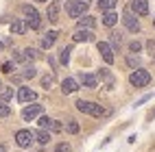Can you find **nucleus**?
<instances>
[{
	"mask_svg": "<svg viewBox=\"0 0 155 152\" xmlns=\"http://www.w3.org/2000/svg\"><path fill=\"white\" fill-rule=\"evenodd\" d=\"M77 109L81 111V113L92 115V117H103V115H107V111L103 109L101 104H96V102H87V100H79V102H77Z\"/></svg>",
	"mask_w": 155,
	"mask_h": 152,
	"instance_id": "nucleus-1",
	"label": "nucleus"
},
{
	"mask_svg": "<svg viewBox=\"0 0 155 152\" xmlns=\"http://www.w3.org/2000/svg\"><path fill=\"white\" fill-rule=\"evenodd\" d=\"M66 11H68L70 17H81L87 11V2H85V0H68Z\"/></svg>",
	"mask_w": 155,
	"mask_h": 152,
	"instance_id": "nucleus-2",
	"label": "nucleus"
},
{
	"mask_svg": "<svg viewBox=\"0 0 155 152\" xmlns=\"http://www.w3.org/2000/svg\"><path fill=\"white\" fill-rule=\"evenodd\" d=\"M129 83H131L133 87H147V85L151 83V74L147 72V70H136V72H131Z\"/></svg>",
	"mask_w": 155,
	"mask_h": 152,
	"instance_id": "nucleus-3",
	"label": "nucleus"
},
{
	"mask_svg": "<svg viewBox=\"0 0 155 152\" xmlns=\"http://www.w3.org/2000/svg\"><path fill=\"white\" fill-rule=\"evenodd\" d=\"M33 139H35L33 130H18V133H15V144L20 148H28L31 144H33Z\"/></svg>",
	"mask_w": 155,
	"mask_h": 152,
	"instance_id": "nucleus-4",
	"label": "nucleus"
},
{
	"mask_svg": "<svg viewBox=\"0 0 155 152\" xmlns=\"http://www.w3.org/2000/svg\"><path fill=\"white\" fill-rule=\"evenodd\" d=\"M122 22H125V26L131 30V33H138V30H140V22H138V17L131 13V9H125V13H122Z\"/></svg>",
	"mask_w": 155,
	"mask_h": 152,
	"instance_id": "nucleus-5",
	"label": "nucleus"
},
{
	"mask_svg": "<svg viewBox=\"0 0 155 152\" xmlns=\"http://www.w3.org/2000/svg\"><path fill=\"white\" fill-rule=\"evenodd\" d=\"M98 52H101V57H103L105 63H114V48H111V44L98 42Z\"/></svg>",
	"mask_w": 155,
	"mask_h": 152,
	"instance_id": "nucleus-6",
	"label": "nucleus"
},
{
	"mask_svg": "<svg viewBox=\"0 0 155 152\" xmlns=\"http://www.w3.org/2000/svg\"><path fill=\"white\" fill-rule=\"evenodd\" d=\"M39 126H42L44 130H55V133H59V130L64 128L57 119H50V117H46V115H44V117H39Z\"/></svg>",
	"mask_w": 155,
	"mask_h": 152,
	"instance_id": "nucleus-7",
	"label": "nucleus"
},
{
	"mask_svg": "<svg viewBox=\"0 0 155 152\" xmlns=\"http://www.w3.org/2000/svg\"><path fill=\"white\" fill-rule=\"evenodd\" d=\"M131 9L138 15H149V0H131Z\"/></svg>",
	"mask_w": 155,
	"mask_h": 152,
	"instance_id": "nucleus-8",
	"label": "nucleus"
},
{
	"mask_svg": "<svg viewBox=\"0 0 155 152\" xmlns=\"http://www.w3.org/2000/svg\"><path fill=\"white\" fill-rule=\"evenodd\" d=\"M72 39H74V42H92V39H94V33L87 30V28H77V33L72 35Z\"/></svg>",
	"mask_w": 155,
	"mask_h": 152,
	"instance_id": "nucleus-9",
	"label": "nucleus"
},
{
	"mask_svg": "<svg viewBox=\"0 0 155 152\" xmlns=\"http://www.w3.org/2000/svg\"><path fill=\"white\" fill-rule=\"evenodd\" d=\"M18 100H20V102H33V100H35V91L28 89V87H20Z\"/></svg>",
	"mask_w": 155,
	"mask_h": 152,
	"instance_id": "nucleus-10",
	"label": "nucleus"
},
{
	"mask_svg": "<svg viewBox=\"0 0 155 152\" xmlns=\"http://www.w3.org/2000/svg\"><path fill=\"white\" fill-rule=\"evenodd\" d=\"M39 113H42V104H31V107H26L24 111H22V117L28 122V119H33V117H37Z\"/></svg>",
	"mask_w": 155,
	"mask_h": 152,
	"instance_id": "nucleus-11",
	"label": "nucleus"
},
{
	"mask_svg": "<svg viewBox=\"0 0 155 152\" xmlns=\"http://www.w3.org/2000/svg\"><path fill=\"white\" fill-rule=\"evenodd\" d=\"M77 89H79V83L74 78H66L64 83H61V91H64V94H74Z\"/></svg>",
	"mask_w": 155,
	"mask_h": 152,
	"instance_id": "nucleus-12",
	"label": "nucleus"
},
{
	"mask_svg": "<svg viewBox=\"0 0 155 152\" xmlns=\"http://www.w3.org/2000/svg\"><path fill=\"white\" fill-rule=\"evenodd\" d=\"M79 80H81V85L87 87V89H94L96 87V76L94 74H81Z\"/></svg>",
	"mask_w": 155,
	"mask_h": 152,
	"instance_id": "nucleus-13",
	"label": "nucleus"
},
{
	"mask_svg": "<svg viewBox=\"0 0 155 152\" xmlns=\"http://www.w3.org/2000/svg\"><path fill=\"white\" fill-rule=\"evenodd\" d=\"M46 15H48L50 22H57V20H59V2H57V0L48 5V13Z\"/></svg>",
	"mask_w": 155,
	"mask_h": 152,
	"instance_id": "nucleus-14",
	"label": "nucleus"
},
{
	"mask_svg": "<svg viewBox=\"0 0 155 152\" xmlns=\"http://www.w3.org/2000/svg\"><path fill=\"white\" fill-rule=\"evenodd\" d=\"M96 26V20L92 17V15H83V17H79V28H87V30H92Z\"/></svg>",
	"mask_w": 155,
	"mask_h": 152,
	"instance_id": "nucleus-15",
	"label": "nucleus"
},
{
	"mask_svg": "<svg viewBox=\"0 0 155 152\" xmlns=\"http://www.w3.org/2000/svg\"><path fill=\"white\" fill-rule=\"evenodd\" d=\"M118 22V13H114V11H105L103 13V24L105 26H114Z\"/></svg>",
	"mask_w": 155,
	"mask_h": 152,
	"instance_id": "nucleus-16",
	"label": "nucleus"
},
{
	"mask_svg": "<svg viewBox=\"0 0 155 152\" xmlns=\"http://www.w3.org/2000/svg\"><path fill=\"white\" fill-rule=\"evenodd\" d=\"M55 42H57V33L55 30H48V33L44 35V39H42V48H50Z\"/></svg>",
	"mask_w": 155,
	"mask_h": 152,
	"instance_id": "nucleus-17",
	"label": "nucleus"
},
{
	"mask_svg": "<svg viewBox=\"0 0 155 152\" xmlns=\"http://www.w3.org/2000/svg\"><path fill=\"white\" fill-rule=\"evenodd\" d=\"M116 2H118V0H98V9L103 13H105V11H114Z\"/></svg>",
	"mask_w": 155,
	"mask_h": 152,
	"instance_id": "nucleus-18",
	"label": "nucleus"
},
{
	"mask_svg": "<svg viewBox=\"0 0 155 152\" xmlns=\"http://www.w3.org/2000/svg\"><path fill=\"white\" fill-rule=\"evenodd\" d=\"M26 30V24L22 22V20H15V22L11 24V35H22Z\"/></svg>",
	"mask_w": 155,
	"mask_h": 152,
	"instance_id": "nucleus-19",
	"label": "nucleus"
},
{
	"mask_svg": "<svg viewBox=\"0 0 155 152\" xmlns=\"http://www.w3.org/2000/svg\"><path fill=\"white\" fill-rule=\"evenodd\" d=\"M11 98H13L11 87H0V100H2V102H7V100H11Z\"/></svg>",
	"mask_w": 155,
	"mask_h": 152,
	"instance_id": "nucleus-20",
	"label": "nucleus"
},
{
	"mask_svg": "<svg viewBox=\"0 0 155 152\" xmlns=\"http://www.w3.org/2000/svg\"><path fill=\"white\" fill-rule=\"evenodd\" d=\"M98 78H101V80H105L107 87H114V76L107 72V70H101V72H98Z\"/></svg>",
	"mask_w": 155,
	"mask_h": 152,
	"instance_id": "nucleus-21",
	"label": "nucleus"
},
{
	"mask_svg": "<svg viewBox=\"0 0 155 152\" xmlns=\"http://www.w3.org/2000/svg\"><path fill=\"white\" fill-rule=\"evenodd\" d=\"M35 137H37V141H39V144H48V141H50V133H48V130H39V133H35Z\"/></svg>",
	"mask_w": 155,
	"mask_h": 152,
	"instance_id": "nucleus-22",
	"label": "nucleus"
},
{
	"mask_svg": "<svg viewBox=\"0 0 155 152\" xmlns=\"http://www.w3.org/2000/svg\"><path fill=\"white\" fill-rule=\"evenodd\" d=\"M109 42H111V46H114V48H118V46L122 44V35H120V33H116V30H114V33L109 35Z\"/></svg>",
	"mask_w": 155,
	"mask_h": 152,
	"instance_id": "nucleus-23",
	"label": "nucleus"
},
{
	"mask_svg": "<svg viewBox=\"0 0 155 152\" xmlns=\"http://www.w3.org/2000/svg\"><path fill=\"white\" fill-rule=\"evenodd\" d=\"M70 52H72L70 48H61V54H59V61H61V63H64V65H68V61H70Z\"/></svg>",
	"mask_w": 155,
	"mask_h": 152,
	"instance_id": "nucleus-24",
	"label": "nucleus"
},
{
	"mask_svg": "<svg viewBox=\"0 0 155 152\" xmlns=\"http://www.w3.org/2000/svg\"><path fill=\"white\" fill-rule=\"evenodd\" d=\"M53 83H55V76H53V74H46V76L42 78V87H44V89H50V87H53Z\"/></svg>",
	"mask_w": 155,
	"mask_h": 152,
	"instance_id": "nucleus-25",
	"label": "nucleus"
},
{
	"mask_svg": "<svg viewBox=\"0 0 155 152\" xmlns=\"http://www.w3.org/2000/svg\"><path fill=\"white\" fill-rule=\"evenodd\" d=\"M22 13H24L26 17H35V15H39V13H37L31 5H22Z\"/></svg>",
	"mask_w": 155,
	"mask_h": 152,
	"instance_id": "nucleus-26",
	"label": "nucleus"
},
{
	"mask_svg": "<svg viewBox=\"0 0 155 152\" xmlns=\"http://www.w3.org/2000/svg\"><path fill=\"white\" fill-rule=\"evenodd\" d=\"M66 130H68L70 135H77V133H79V124H77L74 119H70L68 124H66Z\"/></svg>",
	"mask_w": 155,
	"mask_h": 152,
	"instance_id": "nucleus-27",
	"label": "nucleus"
},
{
	"mask_svg": "<svg viewBox=\"0 0 155 152\" xmlns=\"http://www.w3.org/2000/svg\"><path fill=\"white\" fill-rule=\"evenodd\" d=\"M39 24H42L39 15H35V17H28V26H31V28H39Z\"/></svg>",
	"mask_w": 155,
	"mask_h": 152,
	"instance_id": "nucleus-28",
	"label": "nucleus"
},
{
	"mask_svg": "<svg viewBox=\"0 0 155 152\" xmlns=\"http://www.w3.org/2000/svg\"><path fill=\"white\" fill-rule=\"evenodd\" d=\"M24 57H26L28 61L35 59V57H37V50H35V48H26V50H24Z\"/></svg>",
	"mask_w": 155,
	"mask_h": 152,
	"instance_id": "nucleus-29",
	"label": "nucleus"
},
{
	"mask_svg": "<svg viewBox=\"0 0 155 152\" xmlns=\"http://www.w3.org/2000/svg\"><path fill=\"white\" fill-rule=\"evenodd\" d=\"M7 115H11V109H9L7 104L0 102V117H7Z\"/></svg>",
	"mask_w": 155,
	"mask_h": 152,
	"instance_id": "nucleus-30",
	"label": "nucleus"
},
{
	"mask_svg": "<svg viewBox=\"0 0 155 152\" xmlns=\"http://www.w3.org/2000/svg\"><path fill=\"white\" fill-rule=\"evenodd\" d=\"M35 74H37V72H35V67H33V65H28V67H24V76H26V78H33Z\"/></svg>",
	"mask_w": 155,
	"mask_h": 152,
	"instance_id": "nucleus-31",
	"label": "nucleus"
},
{
	"mask_svg": "<svg viewBox=\"0 0 155 152\" xmlns=\"http://www.w3.org/2000/svg\"><path fill=\"white\" fill-rule=\"evenodd\" d=\"M140 48H142L140 42H131V44H129V52H140Z\"/></svg>",
	"mask_w": 155,
	"mask_h": 152,
	"instance_id": "nucleus-32",
	"label": "nucleus"
},
{
	"mask_svg": "<svg viewBox=\"0 0 155 152\" xmlns=\"http://www.w3.org/2000/svg\"><path fill=\"white\" fill-rule=\"evenodd\" d=\"M55 152H72V148H70L68 144H59V146L55 148Z\"/></svg>",
	"mask_w": 155,
	"mask_h": 152,
	"instance_id": "nucleus-33",
	"label": "nucleus"
},
{
	"mask_svg": "<svg viewBox=\"0 0 155 152\" xmlns=\"http://www.w3.org/2000/svg\"><path fill=\"white\" fill-rule=\"evenodd\" d=\"M127 63H129L131 67H136V65H140V59H138V57H127Z\"/></svg>",
	"mask_w": 155,
	"mask_h": 152,
	"instance_id": "nucleus-34",
	"label": "nucleus"
},
{
	"mask_svg": "<svg viewBox=\"0 0 155 152\" xmlns=\"http://www.w3.org/2000/svg\"><path fill=\"white\" fill-rule=\"evenodd\" d=\"M24 59H26V57H24V52H13V61H15V63H22Z\"/></svg>",
	"mask_w": 155,
	"mask_h": 152,
	"instance_id": "nucleus-35",
	"label": "nucleus"
},
{
	"mask_svg": "<svg viewBox=\"0 0 155 152\" xmlns=\"http://www.w3.org/2000/svg\"><path fill=\"white\" fill-rule=\"evenodd\" d=\"M11 70H13V63H11V61L2 65V72H5V74H9V72H11Z\"/></svg>",
	"mask_w": 155,
	"mask_h": 152,
	"instance_id": "nucleus-36",
	"label": "nucleus"
},
{
	"mask_svg": "<svg viewBox=\"0 0 155 152\" xmlns=\"http://www.w3.org/2000/svg\"><path fill=\"white\" fill-rule=\"evenodd\" d=\"M147 48H149V50H151V52H153V50H155V42H153V39H151V42H149V44H147Z\"/></svg>",
	"mask_w": 155,
	"mask_h": 152,
	"instance_id": "nucleus-37",
	"label": "nucleus"
},
{
	"mask_svg": "<svg viewBox=\"0 0 155 152\" xmlns=\"http://www.w3.org/2000/svg\"><path fill=\"white\" fill-rule=\"evenodd\" d=\"M0 152H7V148H5V146H0Z\"/></svg>",
	"mask_w": 155,
	"mask_h": 152,
	"instance_id": "nucleus-38",
	"label": "nucleus"
},
{
	"mask_svg": "<svg viewBox=\"0 0 155 152\" xmlns=\"http://www.w3.org/2000/svg\"><path fill=\"white\" fill-rule=\"evenodd\" d=\"M2 46H5V44H2V42H0V52H2Z\"/></svg>",
	"mask_w": 155,
	"mask_h": 152,
	"instance_id": "nucleus-39",
	"label": "nucleus"
},
{
	"mask_svg": "<svg viewBox=\"0 0 155 152\" xmlns=\"http://www.w3.org/2000/svg\"><path fill=\"white\" fill-rule=\"evenodd\" d=\"M37 2H48V0H37Z\"/></svg>",
	"mask_w": 155,
	"mask_h": 152,
	"instance_id": "nucleus-40",
	"label": "nucleus"
},
{
	"mask_svg": "<svg viewBox=\"0 0 155 152\" xmlns=\"http://www.w3.org/2000/svg\"><path fill=\"white\" fill-rule=\"evenodd\" d=\"M153 26H155V20H153Z\"/></svg>",
	"mask_w": 155,
	"mask_h": 152,
	"instance_id": "nucleus-41",
	"label": "nucleus"
}]
</instances>
